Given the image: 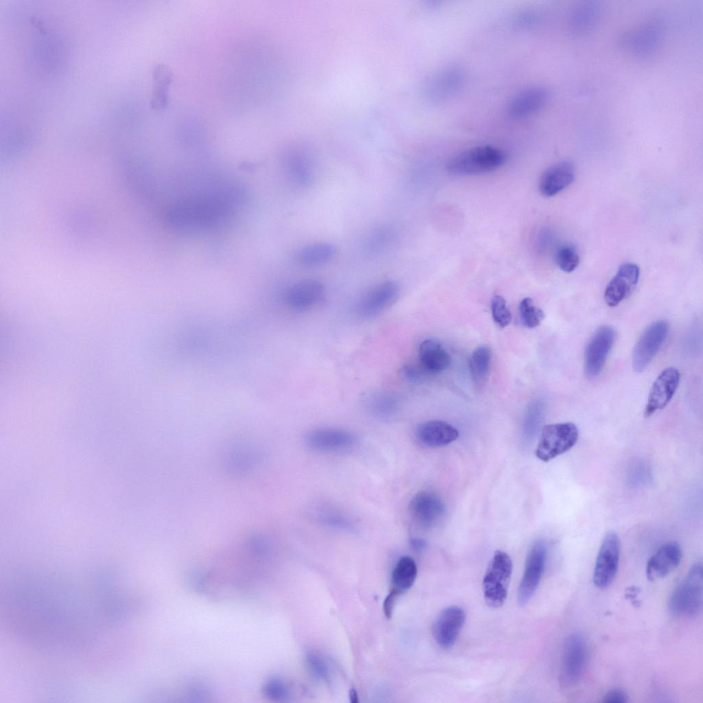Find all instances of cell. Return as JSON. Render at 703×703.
<instances>
[{
	"mask_svg": "<svg viewBox=\"0 0 703 703\" xmlns=\"http://www.w3.org/2000/svg\"><path fill=\"white\" fill-rule=\"evenodd\" d=\"M656 33L654 30L652 29L645 30L635 34L634 38H631L632 41H633L632 45L640 50H642V49H645L653 46V43L656 40Z\"/></svg>",
	"mask_w": 703,
	"mask_h": 703,
	"instance_id": "74e56055",
	"label": "cell"
},
{
	"mask_svg": "<svg viewBox=\"0 0 703 703\" xmlns=\"http://www.w3.org/2000/svg\"><path fill=\"white\" fill-rule=\"evenodd\" d=\"M492 362V350L487 345L478 347L472 354L469 367L473 386L482 389L488 382Z\"/></svg>",
	"mask_w": 703,
	"mask_h": 703,
	"instance_id": "d4e9b609",
	"label": "cell"
},
{
	"mask_svg": "<svg viewBox=\"0 0 703 703\" xmlns=\"http://www.w3.org/2000/svg\"><path fill=\"white\" fill-rule=\"evenodd\" d=\"M349 699H350V702H352V703H356L358 701V693H357L355 689H352L349 691Z\"/></svg>",
	"mask_w": 703,
	"mask_h": 703,
	"instance_id": "7bdbcfd3",
	"label": "cell"
},
{
	"mask_svg": "<svg viewBox=\"0 0 703 703\" xmlns=\"http://www.w3.org/2000/svg\"><path fill=\"white\" fill-rule=\"evenodd\" d=\"M395 232L387 225H382L373 229L366 238L365 249L369 253H376L386 248L393 240Z\"/></svg>",
	"mask_w": 703,
	"mask_h": 703,
	"instance_id": "f546056e",
	"label": "cell"
},
{
	"mask_svg": "<svg viewBox=\"0 0 703 703\" xmlns=\"http://www.w3.org/2000/svg\"><path fill=\"white\" fill-rule=\"evenodd\" d=\"M506 154L493 146H479L465 150L449 160L448 172L456 175H474L490 172L500 168Z\"/></svg>",
	"mask_w": 703,
	"mask_h": 703,
	"instance_id": "7a4b0ae2",
	"label": "cell"
},
{
	"mask_svg": "<svg viewBox=\"0 0 703 703\" xmlns=\"http://www.w3.org/2000/svg\"><path fill=\"white\" fill-rule=\"evenodd\" d=\"M325 287L313 279L301 280L290 286L285 294V302L295 310H305L315 306L323 299Z\"/></svg>",
	"mask_w": 703,
	"mask_h": 703,
	"instance_id": "e0dca14e",
	"label": "cell"
},
{
	"mask_svg": "<svg viewBox=\"0 0 703 703\" xmlns=\"http://www.w3.org/2000/svg\"><path fill=\"white\" fill-rule=\"evenodd\" d=\"M627 701V695L620 689H614L606 693L602 702L606 703H625Z\"/></svg>",
	"mask_w": 703,
	"mask_h": 703,
	"instance_id": "f35d334b",
	"label": "cell"
},
{
	"mask_svg": "<svg viewBox=\"0 0 703 703\" xmlns=\"http://www.w3.org/2000/svg\"><path fill=\"white\" fill-rule=\"evenodd\" d=\"M549 97V91L544 87L534 86L524 89L509 101L507 108L508 115L514 119L529 117L541 109Z\"/></svg>",
	"mask_w": 703,
	"mask_h": 703,
	"instance_id": "ffe728a7",
	"label": "cell"
},
{
	"mask_svg": "<svg viewBox=\"0 0 703 703\" xmlns=\"http://www.w3.org/2000/svg\"><path fill=\"white\" fill-rule=\"evenodd\" d=\"M400 403V398L395 393L380 391L370 397L369 408L374 415L381 418H388L397 413Z\"/></svg>",
	"mask_w": 703,
	"mask_h": 703,
	"instance_id": "f1b7e54d",
	"label": "cell"
},
{
	"mask_svg": "<svg viewBox=\"0 0 703 703\" xmlns=\"http://www.w3.org/2000/svg\"><path fill=\"white\" fill-rule=\"evenodd\" d=\"M547 551V544L543 540L535 541L531 546L517 592L520 606L525 605L536 591L544 571Z\"/></svg>",
	"mask_w": 703,
	"mask_h": 703,
	"instance_id": "ba28073f",
	"label": "cell"
},
{
	"mask_svg": "<svg viewBox=\"0 0 703 703\" xmlns=\"http://www.w3.org/2000/svg\"><path fill=\"white\" fill-rule=\"evenodd\" d=\"M596 15V8L592 5H584L579 8L574 15L575 28L581 30L588 27L594 21Z\"/></svg>",
	"mask_w": 703,
	"mask_h": 703,
	"instance_id": "d590c367",
	"label": "cell"
},
{
	"mask_svg": "<svg viewBox=\"0 0 703 703\" xmlns=\"http://www.w3.org/2000/svg\"><path fill=\"white\" fill-rule=\"evenodd\" d=\"M417 574L415 560L409 556H403L397 562L392 572L391 592L397 596L407 591L414 584Z\"/></svg>",
	"mask_w": 703,
	"mask_h": 703,
	"instance_id": "83f0119b",
	"label": "cell"
},
{
	"mask_svg": "<svg viewBox=\"0 0 703 703\" xmlns=\"http://www.w3.org/2000/svg\"><path fill=\"white\" fill-rule=\"evenodd\" d=\"M579 430L573 422L546 424L542 426L535 454L548 462L571 450L577 442Z\"/></svg>",
	"mask_w": 703,
	"mask_h": 703,
	"instance_id": "8992f818",
	"label": "cell"
},
{
	"mask_svg": "<svg viewBox=\"0 0 703 703\" xmlns=\"http://www.w3.org/2000/svg\"><path fill=\"white\" fill-rule=\"evenodd\" d=\"M397 597V595L396 594L390 591V592L384 599L383 609L385 615L388 618L391 617L392 614L393 609Z\"/></svg>",
	"mask_w": 703,
	"mask_h": 703,
	"instance_id": "ab89813d",
	"label": "cell"
},
{
	"mask_svg": "<svg viewBox=\"0 0 703 703\" xmlns=\"http://www.w3.org/2000/svg\"><path fill=\"white\" fill-rule=\"evenodd\" d=\"M266 695L275 700H284L288 695V690L284 682L279 679L269 680L264 687Z\"/></svg>",
	"mask_w": 703,
	"mask_h": 703,
	"instance_id": "8d00e7d4",
	"label": "cell"
},
{
	"mask_svg": "<svg viewBox=\"0 0 703 703\" xmlns=\"http://www.w3.org/2000/svg\"><path fill=\"white\" fill-rule=\"evenodd\" d=\"M637 590H638V588H636V587H630V588H627V592H626L627 597H629L630 599L635 598L636 595V593L638 592Z\"/></svg>",
	"mask_w": 703,
	"mask_h": 703,
	"instance_id": "b9f144b4",
	"label": "cell"
},
{
	"mask_svg": "<svg viewBox=\"0 0 703 703\" xmlns=\"http://www.w3.org/2000/svg\"><path fill=\"white\" fill-rule=\"evenodd\" d=\"M409 511L415 521L424 527H432L443 518L446 507L435 494L422 491L417 493L409 503Z\"/></svg>",
	"mask_w": 703,
	"mask_h": 703,
	"instance_id": "9a60e30c",
	"label": "cell"
},
{
	"mask_svg": "<svg viewBox=\"0 0 703 703\" xmlns=\"http://www.w3.org/2000/svg\"><path fill=\"white\" fill-rule=\"evenodd\" d=\"M421 367L426 372L437 373L446 369L450 365L451 357L436 339H426L421 343L418 349Z\"/></svg>",
	"mask_w": 703,
	"mask_h": 703,
	"instance_id": "cb8c5ba5",
	"label": "cell"
},
{
	"mask_svg": "<svg viewBox=\"0 0 703 703\" xmlns=\"http://www.w3.org/2000/svg\"><path fill=\"white\" fill-rule=\"evenodd\" d=\"M336 253L335 246L327 242H318L301 247L296 255L297 260L304 266H318L331 261Z\"/></svg>",
	"mask_w": 703,
	"mask_h": 703,
	"instance_id": "4316f807",
	"label": "cell"
},
{
	"mask_svg": "<svg viewBox=\"0 0 703 703\" xmlns=\"http://www.w3.org/2000/svg\"><path fill=\"white\" fill-rule=\"evenodd\" d=\"M680 373L675 367L664 369L654 382L645 405L644 415L648 417L665 408L678 387Z\"/></svg>",
	"mask_w": 703,
	"mask_h": 703,
	"instance_id": "4fadbf2b",
	"label": "cell"
},
{
	"mask_svg": "<svg viewBox=\"0 0 703 703\" xmlns=\"http://www.w3.org/2000/svg\"><path fill=\"white\" fill-rule=\"evenodd\" d=\"M171 69L163 64H159L152 71L153 90L150 105L155 111L165 109L168 104V89L172 81Z\"/></svg>",
	"mask_w": 703,
	"mask_h": 703,
	"instance_id": "484cf974",
	"label": "cell"
},
{
	"mask_svg": "<svg viewBox=\"0 0 703 703\" xmlns=\"http://www.w3.org/2000/svg\"><path fill=\"white\" fill-rule=\"evenodd\" d=\"M459 431L451 424L440 420H429L419 424L415 437L422 445L440 447L448 445L459 437Z\"/></svg>",
	"mask_w": 703,
	"mask_h": 703,
	"instance_id": "603a6c76",
	"label": "cell"
},
{
	"mask_svg": "<svg viewBox=\"0 0 703 703\" xmlns=\"http://www.w3.org/2000/svg\"><path fill=\"white\" fill-rule=\"evenodd\" d=\"M588 650L585 638L580 633H573L566 640L562 657L560 682L571 687L580 680L587 664Z\"/></svg>",
	"mask_w": 703,
	"mask_h": 703,
	"instance_id": "52a82bcc",
	"label": "cell"
},
{
	"mask_svg": "<svg viewBox=\"0 0 703 703\" xmlns=\"http://www.w3.org/2000/svg\"><path fill=\"white\" fill-rule=\"evenodd\" d=\"M669 330V325L665 320H658L646 327L632 353V367L636 372H642L658 354Z\"/></svg>",
	"mask_w": 703,
	"mask_h": 703,
	"instance_id": "9c48e42d",
	"label": "cell"
},
{
	"mask_svg": "<svg viewBox=\"0 0 703 703\" xmlns=\"http://www.w3.org/2000/svg\"><path fill=\"white\" fill-rule=\"evenodd\" d=\"M614 338L612 327L601 325L589 340L584 352V371L588 378H595L601 372Z\"/></svg>",
	"mask_w": 703,
	"mask_h": 703,
	"instance_id": "8fae6325",
	"label": "cell"
},
{
	"mask_svg": "<svg viewBox=\"0 0 703 703\" xmlns=\"http://www.w3.org/2000/svg\"><path fill=\"white\" fill-rule=\"evenodd\" d=\"M400 286L393 280L382 281L363 295L358 304V313L365 317L372 316L392 305L400 295Z\"/></svg>",
	"mask_w": 703,
	"mask_h": 703,
	"instance_id": "5bb4252c",
	"label": "cell"
},
{
	"mask_svg": "<svg viewBox=\"0 0 703 703\" xmlns=\"http://www.w3.org/2000/svg\"><path fill=\"white\" fill-rule=\"evenodd\" d=\"M620 553L618 535L608 531L601 542L594 568L593 582L597 588H605L614 580L619 568Z\"/></svg>",
	"mask_w": 703,
	"mask_h": 703,
	"instance_id": "30bf717a",
	"label": "cell"
},
{
	"mask_svg": "<svg viewBox=\"0 0 703 703\" xmlns=\"http://www.w3.org/2000/svg\"><path fill=\"white\" fill-rule=\"evenodd\" d=\"M463 77V70L456 65H448L439 69L428 81L430 97L437 102L447 100L461 88Z\"/></svg>",
	"mask_w": 703,
	"mask_h": 703,
	"instance_id": "d6986e66",
	"label": "cell"
},
{
	"mask_svg": "<svg viewBox=\"0 0 703 703\" xmlns=\"http://www.w3.org/2000/svg\"><path fill=\"white\" fill-rule=\"evenodd\" d=\"M556 262L562 270L571 273L579 265V257L573 246L564 245L557 252Z\"/></svg>",
	"mask_w": 703,
	"mask_h": 703,
	"instance_id": "1f68e13d",
	"label": "cell"
},
{
	"mask_svg": "<svg viewBox=\"0 0 703 703\" xmlns=\"http://www.w3.org/2000/svg\"><path fill=\"white\" fill-rule=\"evenodd\" d=\"M651 477L650 470L643 462H634L627 471V480L632 487L647 483Z\"/></svg>",
	"mask_w": 703,
	"mask_h": 703,
	"instance_id": "836d02e7",
	"label": "cell"
},
{
	"mask_svg": "<svg viewBox=\"0 0 703 703\" xmlns=\"http://www.w3.org/2000/svg\"><path fill=\"white\" fill-rule=\"evenodd\" d=\"M519 312L523 325L528 328L538 326L544 319L543 310L534 305L531 298H524L519 304Z\"/></svg>",
	"mask_w": 703,
	"mask_h": 703,
	"instance_id": "4dcf8cb0",
	"label": "cell"
},
{
	"mask_svg": "<svg viewBox=\"0 0 703 703\" xmlns=\"http://www.w3.org/2000/svg\"><path fill=\"white\" fill-rule=\"evenodd\" d=\"M491 310L494 321L500 327H507L511 321V313L503 297L496 295L491 301Z\"/></svg>",
	"mask_w": 703,
	"mask_h": 703,
	"instance_id": "d6a6232c",
	"label": "cell"
},
{
	"mask_svg": "<svg viewBox=\"0 0 703 703\" xmlns=\"http://www.w3.org/2000/svg\"><path fill=\"white\" fill-rule=\"evenodd\" d=\"M513 564L505 552L496 550L493 554L483 579V592L487 606H502L507 596Z\"/></svg>",
	"mask_w": 703,
	"mask_h": 703,
	"instance_id": "277c9868",
	"label": "cell"
},
{
	"mask_svg": "<svg viewBox=\"0 0 703 703\" xmlns=\"http://www.w3.org/2000/svg\"><path fill=\"white\" fill-rule=\"evenodd\" d=\"M465 621V612L457 606L448 607L439 613L433 624V634L441 648L448 649L454 645Z\"/></svg>",
	"mask_w": 703,
	"mask_h": 703,
	"instance_id": "7c38bea8",
	"label": "cell"
},
{
	"mask_svg": "<svg viewBox=\"0 0 703 703\" xmlns=\"http://www.w3.org/2000/svg\"><path fill=\"white\" fill-rule=\"evenodd\" d=\"M411 543L413 549L417 551L424 549L426 544L425 540L420 538L412 539Z\"/></svg>",
	"mask_w": 703,
	"mask_h": 703,
	"instance_id": "60d3db41",
	"label": "cell"
},
{
	"mask_svg": "<svg viewBox=\"0 0 703 703\" xmlns=\"http://www.w3.org/2000/svg\"><path fill=\"white\" fill-rule=\"evenodd\" d=\"M356 441V437L352 433L332 428L314 429L306 437L307 444L319 450L345 449L354 446Z\"/></svg>",
	"mask_w": 703,
	"mask_h": 703,
	"instance_id": "44dd1931",
	"label": "cell"
},
{
	"mask_svg": "<svg viewBox=\"0 0 703 703\" xmlns=\"http://www.w3.org/2000/svg\"><path fill=\"white\" fill-rule=\"evenodd\" d=\"M574 179L573 165L569 161L559 162L542 173L539 181V190L544 196H553L568 187Z\"/></svg>",
	"mask_w": 703,
	"mask_h": 703,
	"instance_id": "7402d4cb",
	"label": "cell"
},
{
	"mask_svg": "<svg viewBox=\"0 0 703 703\" xmlns=\"http://www.w3.org/2000/svg\"><path fill=\"white\" fill-rule=\"evenodd\" d=\"M236 199L232 192L187 198L170 207L168 220L177 228H209L231 214Z\"/></svg>",
	"mask_w": 703,
	"mask_h": 703,
	"instance_id": "6da1fadb",
	"label": "cell"
},
{
	"mask_svg": "<svg viewBox=\"0 0 703 703\" xmlns=\"http://www.w3.org/2000/svg\"><path fill=\"white\" fill-rule=\"evenodd\" d=\"M681 558L682 551L678 543L664 544L647 560L645 568L647 579L654 581L666 577L678 566Z\"/></svg>",
	"mask_w": 703,
	"mask_h": 703,
	"instance_id": "ac0fdd59",
	"label": "cell"
},
{
	"mask_svg": "<svg viewBox=\"0 0 703 703\" xmlns=\"http://www.w3.org/2000/svg\"><path fill=\"white\" fill-rule=\"evenodd\" d=\"M306 661L310 670L316 678L326 682L329 680V669L321 656L314 652L308 653Z\"/></svg>",
	"mask_w": 703,
	"mask_h": 703,
	"instance_id": "e575fe53",
	"label": "cell"
},
{
	"mask_svg": "<svg viewBox=\"0 0 703 703\" xmlns=\"http://www.w3.org/2000/svg\"><path fill=\"white\" fill-rule=\"evenodd\" d=\"M262 457L260 447L251 439H231L220 452V465L227 475L239 478L251 473Z\"/></svg>",
	"mask_w": 703,
	"mask_h": 703,
	"instance_id": "5b68a950",
	"label": "cell"
},
{
	"mask_svg": "<svg viewBox=\"0 0 703 703\" xmlns=\"http://www.w3.org/2000/svg\"><path fill=\"white\" fill-rule=\"evenodd\" d=\"M639 275L640 270L636 264L625 263L620 266L606 288L604 300L606 304L615 307L627 298L636 287Z\"/></svg>",
	"mask_w": 703,
	"mask_h": 703,
	"instance_id": "2e32d148",
	"label": "cell"
},
{
	"mask_svg": "<svg viewBox=\"0 0 703 703\" xmlns=\"http://www.w3.org/2000/svg\"><path fill=\"white\" fill-rule=\"evenodd\" d=\"M702 566L693 564L685 578L677 586L669 601L670 612L682 617L698 615L702 608Z\"/></svg>",
	"mask_w": 703,
	"mask_h": 703,
	"instance_id": "3957f363",
	"label": "cell"
}]
</instances>
